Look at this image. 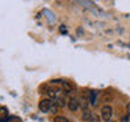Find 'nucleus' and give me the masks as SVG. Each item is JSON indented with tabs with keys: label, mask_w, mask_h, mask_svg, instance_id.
Here are the masks:
<instances>
[{
	"label": "nucleus",
	"mask_w": 130,
	"mask_h": 122,
	"mask_svg": "<svg viewBox=\"0 0 130 122\" xmlns=\"http://www.w3.org/2000/svg\"><path fill=\"white\" fill-rule=\"evenodd\" d=\"M52 106H53V102H52L50 99H42V100L39 102L38 107H39V110H41V111L46 113V111H50Z\"/></svg>",
	"instance_id": "nucleus-1"
},
{
	"label": "nucleus",
	"mask_w": 130,
	"mask_h": 122,
	"mask_svg": "<svg viewBox=\"0 0 130 122\" xmlns=\"http://www.w3.org/2000/svg\"><path fill=\"white\" fill-rule=\"evenodd\" d=\"M112 115V109H111V106H108V104H106L102 107V117H103V119L107 122L110 118H111Z\"/></svg>",
	"instance_id": "nucleus-2"
},
{
	"label": "nucleus",
	"mask_w": 130,
	"mask_h": 122,
	"mask_svg": "<svg viewBox=\"0 0 130 122\" xmlns=\"http://www.w3.org/2000/svg\"><path fill=\"white\" fill-rule=\"evenodd\" d=\"M79 100L77 99H75V98H72L71 100L68 102V107H69V110H71V111H76L77 109H79Z\"/></svg>",
	"instance_id": "nucleus-3"
},
{
	"label": "nucleus",
	"mask_w": 130,
	"mask_h": 122,
	"mask_svg": "<svg viewBox=\"0 0 130 122\" xmlns=\"http://www.w3.org/2000/svg\"><path fill=\"white\" fill-rule=\"evenodd\" d=\"M96 98H98V92L96 91H92L91 94H89V103H91L92 106L96 104Z\"/></svg>",
	"instance_id": "nucleus-4"
},
{
	"label": "nucleus",
	"mask_w": 130,
	"mask_h": 122,
	"mask_svg": "<svg viewBox=\"0 0 130 122\" xmlns=\"http://www.w3.org/2000/svg\"><path fill=\"white\" fill-rule=\"evenodd\" d=\"M57 89H54V88H49L47 91H46V94H47V96L50 98V99H53V98H57Z\"/></svg>",
	"instance_id": "nucleus-5"
},
{
	"label": "nucleus",
	"mask_w": 130,
	"mask_h": 122,
	"mask_svg": "<svg viewBox=\"0 0 130 122\" xmlns=\"http://www.w3.org/2000/svg\"><path fill=\"white\" fill-rule=\"evenodd\" d=\"M7 115H8V110L6 107H0V122H2Z\"/></svg>",
	"instance_id": "nucleus-6"
},
{
	"label": "nucleus",
	"mask_w": 130,
	"mask_h": 122,
	"mask_svg": "<svg viewBox=\"0 0 130 122\" xmlns=\"http://www.w3.org/2000/svg\"><path fill=\"white\" fill-rule=\"evenodd\" d=\"M61 85H62V88L65 89V92H67V94L68 92H72V87L67 83V81H61Z\"/></svg>",
	"instance_id": "nucleus-7"
},
{
	"label": "nucleus",
	"mask_w": 130,
	"mask_h": 122,
	"mask_svg": "<svg viewBox=\"0 0 130 122\" xmlns=\"http://www.w3.org/2000/svg\"><path fill=\"white\" fill-rule=\"evenodd\" d=\"M88 122H100V117L98 115V114H93V113H92V115H91V118L88 119Z\"/></svg>",
	"instance_id": "nucleus-8"
},
{
	"label": "nucleus",
	"mask_w": 130,
	"mask_h": 122,
	"mask_svg": "<svg viewBox=\"0 0 130 122\" xmlns=\"http://www.w3.org/2000/svg\"><path fill=\"white\" fill-rule=\"evenodd\" d=\"M91 115H92L91 111H88V110H84V113H83V119H84V121H88L89 118H91Z\"/></svg>",
	"instance_id": "nucleus-9"
},
{
	"label": "nucleus",
	"mask_w": 130,
	"mask_h": 122,
	"mask_svg": "<svg viewBox=\"0 0 130 122\" xmlns=\"http://www.w3.org/2000/svg\"><path fill=\"white\" fill-rule=\"evenodd\" d=\"M56 103H57V106H58V107H64V106H65V100H64V98H57Z\"/></svg>",
	"instance_id": "nucleus-10"
},
{
	"label": "nucleus",
	"mask_w": 130,
	"mask_h": 122,
	"mask_svg": "<svg viewBox=\"0 0 130 122\" xmlns=\"http://www.w3.org/2000/svg\"><path fill=\"white\" fill-rule=\"evenodd\" d=\"M54 122H69V121H68V118H65V117H56Z\"/></svg>",
	"instance_id": "nucleus-11"
},
{
	"label": "nucleus",
	"mask_w": 130,
	"mask_h": 122,
	"mask_svg": "<svg viewBox=\"0 0 130 122\" xmlns=\"http://www.w3.org/2000/svg\"><path fill=\"white\" fill-rule=\"evenodd\" d=\"M8 122H22V119H20L19 117H11L10 119H8Z\"/></svg>",
	"instance_id": "nucleus-12"
},
{
	"label": "nucleus",
	"mask_w": 130,
	"mask_h": 122,
	"mask_svg": "<svg viewBox=\"0 0 130 122\" xmlns=\"http://www.w3.org/2000/svg\"><path fill=\"white\" fill-rule=\"evenodd\" d=\"M129 118H130V115H123V117L121 118L119 122H129Z\"/></svg>",
	"instance_id": "nucleus-13"
},
{
	"label": "nucleus",
	"mask_w": 130,
	"mask_h": 122,
	"mask_svg": "<svg viewBox=\"0 0 130 122\" xmlns=\"http://www.w3.org/2000/svg\"><path fill=\"white\" fill-rule=\"evenodd\" d=\"M60 31L62 33V34H67V28H65V26H60Z\"/></svg>",
	"instance_id": "nucleus-14"
},
{
	"label": "nucleus",
	"mask_w": 130,
	"mask_h": 122,
	"mask_svg": "<svg viewBox=\"0 0 130 122\" xmlns=\"http://www.w3.org/2000/svg\"><path fill=\"white\" fill-rule=\"evenodd\" d=\"M126 111H127V115H130V103H127L126 106Z\"/></svg>",
	"instance_id": "nucleus-15"
},
{
	"label": "nucleus",
	"mask_w": 130,
	"mask_h": 122,
	"mask_svg": "<svg viewBox=\"0 0 130 122\" xmlns=\"http://www.w3.org/2000/svg\"><path fill=\"white\" fill-rule=\"evenodd\" d=\"M107 122H108V121H107ZM111 122H114V121H111Z\"/></svg>",
	"instance_id": "nucleus-16"
}]
</instances>
